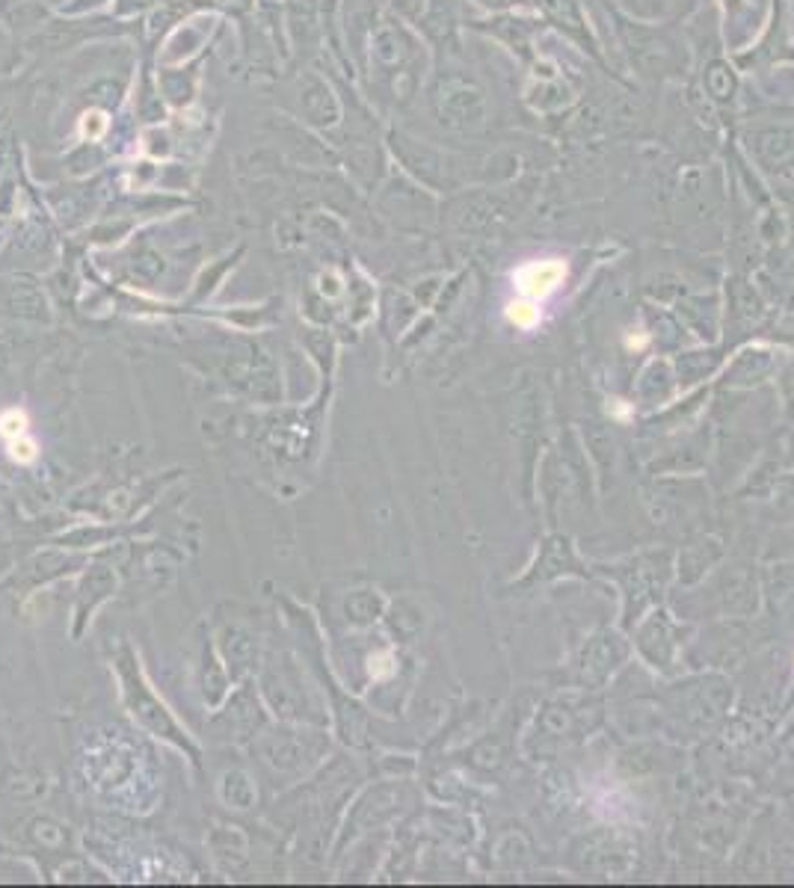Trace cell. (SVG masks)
Instances as JSON below:
<instances>
[{"label":"cell","instance_id":"5b68a950","mask_svg":"<svg viewBox=\"0 0 794 888\" xmlns=\"http://www.w3.org/2000/svg\"><path fill=\"white\" fill-rule=\"evenodd\" d=\"M7 445H10L12 460L21 462V465L33 462L36 460V453H39V450H36V441H33L31 436H24V439H12V441H7Z\"/></svg>","mask_w":794,"mask_h":888},{"label":"cell","instance_id":"277c9868","mask_svg":"<svg viewBox=\"0 0 794 888\" xmlns=\"http://www.w3.org/2000/svg\"><path fill=\"white\" fill-rule=\"evenodd\" d=\"M27 427H31V424H27V415H24L21 409H10V412H3V415H0V436H3L7 441L31 436Z\"/></svg>","mask_w":794,"mask_h":888},{"label":"cell","instance_id":"ba28073f","mask_svg":"<svg viewBox=\"0 0 794 888\" xmlns=\"http://www.w3.org/2000/svg\"><path fill=\"white\" fill-rule=\"evenodd\" d=\"M98 3L104 0H81V3H74V10H86V7H98Z\"/></svg>","mask_w":794,"mask_h":888},{"label":"cell","instance_id":"7a4b0ae2","mask_svg":"<svg viewBox=\"0 0 794 888\" xmlns=\"http://www.w3.org/2000/svg\"><path fill=\"white\" fill-rule=\"evenodd\" d=\"M299 107H303V116H306L311 125H320V128L335 125L341 116L335 95H332V90L327 83L320 81L318 74H306L303 83H299Z\"/></svg>","mask_w":794,"mask_h":888},{"label":"cell","instance_id":"6da1fadb","mask_svg":"<svg viewBox=\"0 0 794 888\" xmlns=\"http://www.w3.org/2000/svg\"><path fill=\"white\" fill-rule=\"evenodd\" d=\"M567 276L569 270L560 258H546V261H531V264L519 267L513 273V285L531 303H543L567 282Z\"/></svg>","mask_w":794,"mask_h":888},{"label":"cell","instance_id":"52a82bcc","mask_svg":"<svg viewBox=\"0 0 794 888\" xmlns=\"http://www.w3.org/2000/svg\"><path fill=\"white\" fill-rule=\"evenodd\" d=\"M15 66V51H12V42L7 33L0 31V72H10Z\"/></svg>","mask_w":794,"mask_h":888},{"label":"cell","instance_id":"3957f363","mask_svg":"<svg viewBox=\"0 0 794 888\" xmlns=\"http://www.w3.org/2000/svg\"><path fill=\"white\" fill-rule=\"evenodd\" d=\"M507 320H510V323H513V327L517 329H534V327H540V308H536V303H531V299H517V303H510V306H507Z\"/></svg>","mask_w":794,"mask_h":888},{"label":"cell","instance_id":"8992f818","mask_svg":"<svg viewBox=\"0 0 794 888\" xmlns=\"http://www.w3.org/2000/svg\"><path fill=\"white\" fill-rule=\"evenodd\" d=\"M104 128H107V119H104L102 113H86V116H83V133H86L90 140H98L104 133Z\"/></svg>","mask_w":794,"mask_h":888}]
</instances>
